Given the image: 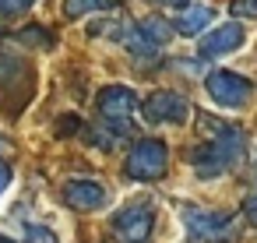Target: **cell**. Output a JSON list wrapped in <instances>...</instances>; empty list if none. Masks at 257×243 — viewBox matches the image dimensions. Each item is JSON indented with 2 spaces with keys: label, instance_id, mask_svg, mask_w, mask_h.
<instances>
[{
  "label": "cell",
  "instance_id": "cell-1",
  "mask_svg": "<svg viewBox=\"0 0 257 243\" xmlns=\"http://www.w3.org/2000/svg\"><path fill=\"white\" fill-rule=\"evenodd\" d=\"M201 131L208 134V145L190 155L197 176L211 180V176H218V173H225V169H232V166L243 162L246 134H243L239 127L222 124V120H215V116H201Z\"/></svg>",
  "mask_w": 257,
  "mask_h": 243
},
{
  "label": "cell",
  "instance_id": "cell-2",
  "mask_svg": "<svg viewBox=\"0 0 257 243\" xmlns=\"http://www.w3.org/2000/svg\"><path fill=\"white\" fill-rule=\"evenodd\" d=\"M180 215H183L187 232L201 243H229L236 236V218L232 215L208 211V208H197V204H183Z\"/></svg>",
  "mask_w": 257,
  "mask_h": 243
},
{
  "label": "cell",
  "instance_id": "cell-3",
  "mask_svg": "<svg viewBox=\"0 0 257 243\" xmlns=\"http://www.w3.org/2000/svg\"><path fill=\"white\" fill-rule=\"evenodd\" d=\"M95 106H99V116H102L116 134H127V131H131V116H134V109H138V95H134L127 85H106V88L99 92Z\"/></svg>",
  "mask_w": 257,
  "mask_h": 243
},
{
  "label": "cell",
  "instance_id": "cell-4",
  "mask_svg": "<svg viewBox=\"0 0 257 243\" xmlns=\"http://www.w3.org/2000/svg\"><path fill=\"white\" fill-rule=\"evenodd\" d=\"M166 166H169V148L162 141H155V138H145V141H138L131 148L123 169H127L131 180H159L166 173Z\"/></svg>",
  "mask_w": 257,
  "mask_h": 243
},
{
  "label": "cell",
  "instance_id": "cell-5",
  "mask_svg": "<svg viewBox=\"0 0 257 243\" xmlns=\"http://www.w3.org/2000/svg\"><path fill=\"white\" fill-rule=\"evenodd\" d=\"M204 88H208V99H211L215 106H222V109H239V106H246V99H250V92H253V85H250L243 74H232V71H215V74L204 81Z\"/></svg>",
  "mask_w": 257,
  "mask_h": 243
},
{
  "label": "cell",
  "instance_id": "cell-6",
  "mask_svg": "<svg viewBox=\"0 0 257 243\" xmlns=\"http://www.w3.org/2000/svg\"><path fill=\"white\" fill-rule=\"evenodd\" d=\"M155 225V211L152 204H127L116 218H113V232L120 243H145L152 236Z\"/></svg>",
  "mask_w": 257,
  "mask_h": 243
},
{
  "label": "cell",
  "instance_id": "cell-7",
  "mask_svg": "<svg viewBox=\"0 0 257 243\" xmlns=\"http://www.w3.org/2000/svg\"><path fill=\"white\" fill-rule=\"evenodd\" d=\"M145 116L148 124H183L190 116V106L180 92H152L145 99Z\"/></svg>",
  "mask_w": 257,
  "mask_h": 243
},
{
  "label": "cell",
  "instance_id": "cell-8",
  "mask_svg": "<svg viewBox=\"0 0 257 243\" xmlns=\"http://www.w3.org/2000/svg\"><path fill=\"white\" fill-rule=\"evenodd\" d=\"M64 201L74 211H99V208L109 204V190L99 180H71L64 187Z\"/></svg>",
  "mask_w": 257,
  "mask_h": 243
},
{
  "label": "cell",
  "instance_id": "cell-9",
  "mask_svg": "<svg viewBox=\"0 0 257 243\" xmlns=\"http://www.w3.org/2000/svg\"><path fill=\"white\" fill-rule=\"evenodd\" d=\"M239 46H243V25H239V22H225V25L204 32V39H201V57H225V53H232V50H239Z\"/></svg>",
  "mask_w": 257,
  "mask_h": 243
},
{
  "label": "cell",
  "instance_id": "cell-10",
  "mask_svg": "<svg viewBox=\"0 0 257 243\" xmlns=\"http://www.w3.org/2000/svg\"><path fill=\"white\" fill-rule=\"evenodd\" d=\"M211 25V11L208 8H183L180 11V18H176V32H183V36H204V29Z\"/></svg>",
  "mask_w": 257,
  "mask_h": 243
},
{
  "label": "cell",
  "instance_id": "cell-11",
  "mask_svg": "<svg viewBox=\"0 0 257 243\" xmlns=\"http://www.w3.org/2000/svg\"><path fill=\"white\" fill-rule=\"evenodd\" d=\"M113 0H64V15L67 18H81V15H99L109 11Z\"/></svg>",
  "mask_w": 257,
  "mask_h": 243
},
{
  "label": "cell",
  "instance_id": "cell-12",
  "mask_svg": "<svg viewBox=\"0 0 257 243\" xmlns=\"http://www.w3.org/2000/svg\"><path fill=\"white\" fill-rule=\"evenodd\" d=\"M138 29H141V32H145L155 46L169 43V25H166V22H159V18H148V22H145V25H138Z\"/></svg>",
  "mask_w": 257,
  "mask_h": 243
},
{
  "label": "cell",
  "instance_id": "cell-13",
  "mask_svg": "<svg viewBox=\"0 0 257 243\" xmlns=\"http://www.w3.org/2000/svg\"><path fill=\"white\" fill-rule=\"evenodd\" d=\"M32 4H36V0H0V15H4V18H8V15H22V11H29Z\"/></svg>",
  "mask_w": 257,
  "mask_h": 243
},
{
  "label": "cell",
  "instance_id": "cell-14",
  "mask_svg": "<svg viewBox=\"0 0 257 243\" xmlns=\"http://www.w3.org/2000/svg\"><path fill=\"white\" fill-rule=\"evenodd\" d=\"M232 15H239V18H257V0H232Z\"/></svg>",
  "mask_w": 257,
  "mask_h": 243
},
{
  "label": "cell",
  "instance_id": "cell-15",
  "mask_svg": "<svg viewBox=\"0 0 257 243\" xmlns=\"http://www.w3.org/2000/svg\"><path fill=\"white\" fill-rule=\"evenodd\" d=\"M22 39H25V43H36V39H39V46H50V39H46V32H43V29H25V32H22Z\"/></svg>",
  "mask_w": 257,
  "mask_h": 243
},
{
  "label": "cell",
  "instance_id": "cell-16",
  "mask_svg": "<svg viewBox=\"0 0 257 243\" xmlns=\"http://www.w3.org/2000/svg\"><path fill=\"white\" fill-rule=\"evenodd\" d=\"M243 211H246V218L257 225V190H253V194H246V201H243Z\"/></svg>",
  "mask_w": 257,
  "mask_h": 243
},
{
  "label": "cell",
  "instance_id": "cell-17",
  "mask_svg": "<svg viewBox=\"0 0 257 243\" xmlns=\"http://www.w3.org/2000/svg\"><path fill=\"white\" fill-rule=\"evenodd\" d=\"M8 187H11V166H8L4 159H0V194H4Z\"/></svg>",
  "mask_w": 257,
  "mask_h": 243
},
{
  "label": "cell",
  "instance_id": "cell-18",
  "mask_svg": "<svg viewBox=\"0 0 257 243\" xmlns=\"http://www.w3.org/2000/svg\"><path fill=\"white\" fill-rule=\"evenodd\" d=\"M32 236H39V243H57V236L50 229H43V225H32Z\"/></svg>",
  "mask_w": 257,
  "mask_h": 243
},
{
  "label": "cell",
  "instance_id": "cell-19",
  "mask_svg": "<svg viewBox=\"0 0 257 243\" xmlns=\"http://www.w3.org/2000/svg\"><path fill=\"white\" fill-rule=\"evenodd\" d=\"M148 4H169V8H187V0H148Z\"/></svg>",
  "mask_w": 257,
  "mask_h": 243
},
{
  "label": "cell",
  "instance_id": "cell-20",
  "mask_svg": "<svg viewBox=\"0 0 257 243\" xmlns=\"http://www.w3.org/2000/svg\"><path fill=\"white\" fill-rule=\"evenodd\" d=\"M0 243H18V239H11V236H0Z\"/></svg>",
  "mask_w": 257,
  "mask_h": 243
}]
</instances>
